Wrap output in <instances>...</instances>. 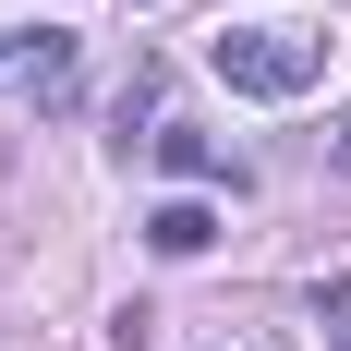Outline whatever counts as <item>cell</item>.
Returning a JSON list of instances; mask_svg holds the SVG:
<instances>
[{"instance_id":"7a4b0ae2","label":"cell","mask_w":351,"mask_h":351,"mask_svg":"<svg viewBox=\"0 0 351 351\" xmlns=\"http://www.w3.org/2000/svg\"><path fill=\"white\" fill-rule=\"evenodd\" d=\"M25 85H36V109H49V121L85 97V73H73V25H36V36H25Z\"/></svg>"},{"instance_id":"5b68a950","label":"cell","mask_w":351,"mask_h":351,"mask_svg":"<svg viewBox=\"0 0 351 351\" xmlns=\"http://www.w3.org/2000/svg\"><path fill=\"white\" fill-rule=\"evenodd\" d=\"M327 170H351V121H339V134H327Z\"/></svg>"},{"instance_id":"3957f363","label":"cell","mask_w":351,"mask_h":351,"mask_svg":"<svg viewBox=\"0 0 351 351\" xmlns=\"http://www.w3.org/2000/svg\"><path fill=\"white\" fill-rule=\"evenodd\" d=\"M145 243H158V254H206L218 243V206H206V194H170V206H145Z\"/></svg>"},{"instance_id":"6da1fadb","label":"cell","mask_w":351,"mask_h":351,"mask_svg":"<svg viewBox=\"0 0 351 351\" xmlns=\"http://www.w3.org/2000/svg\"><path fill=\"white\" fill-rule=\"evenodd\" d=\"M206 61H218L230 97H303V85L327 73V25H230Z\"/></svg>"},{"instance_id":"277c9868","label":"cell","mask_w":351,"mask_h":351,"mask_svg":"<svg viewBox=\"0 0 351 351\" xmlns=\"http://www.w3.org/2000/svg\"><path fill=\"white\" fill-rule=\"evenodd\" d=\"M158 170H170L182 194H206V182H230V158H218V145L194 134V121H170V134H158Z\"/></svg>"},{"instance_id":"8992f818","label":"cell","mask_w":351,"mask_h":351,"mask_svg":"<svg viewBox=\"0 0 351 351\" xmlns=\"http://www.w3.org/2000/svg\"><path fill=\"white\" fill-rule=\"evenodd\" d=\"M0 61H25V36H0Z\"/></svg>"}]
</instances>
